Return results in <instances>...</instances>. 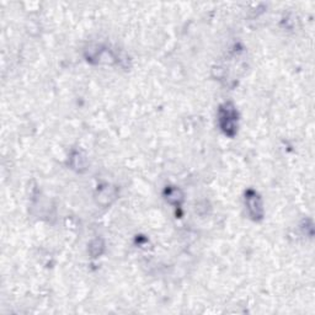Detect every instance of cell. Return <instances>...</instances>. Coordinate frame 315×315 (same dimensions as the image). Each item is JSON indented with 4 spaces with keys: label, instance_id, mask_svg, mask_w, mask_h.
I'll return each mask as SVG.
<instances>
[{
    "label": "cell",
    "instance_id": "6da1fadb",
    "mask_svg": "<svg viewBox=\"0 0 315 315\" xmlns=\"http://www.w3.org/2000/svg\"><path fill=\"white\" fill-rule=\"evenodd\" d=\"M235 121H236V115H235L234 107H232L230 105H225V107L221 111L222 127H223L225 133L232 134V133L235 131Z\"/></svg>",
    "mask_w": 315,
    "mask_h": 315
},
{
    "label": "cell",
    "instance_id": "7a4b0ae2",
    "mask_svg": "<svg viewBox=\"0 0 315 315\" xmlns=\"http://www.w3.org/2000/svg\"><path fill=\"white\" fill-rule=\"evenodd\" d=\"M246 201H248V208L250 213L254 217H261L262 208L261 203H260V198L257 197V195L254 194V192H250Z\"/></svg>",
    "mask_w": 315,
    "mask_h": 315
}]
</instances>
